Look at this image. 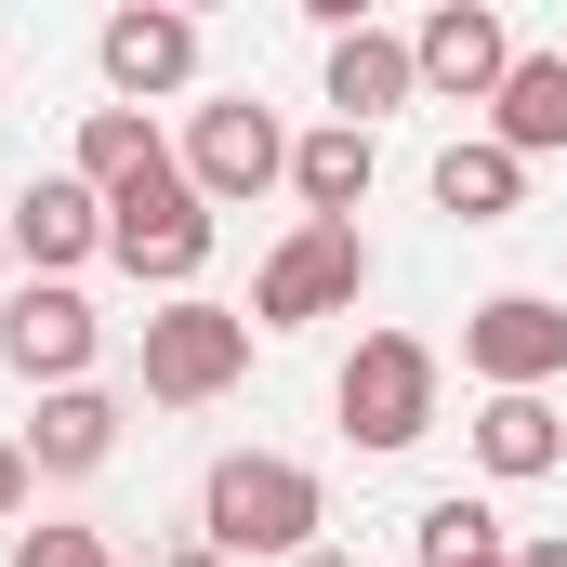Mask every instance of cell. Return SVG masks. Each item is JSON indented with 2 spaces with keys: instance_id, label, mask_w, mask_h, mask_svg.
Returning <instances> with one entry per match:
<instances>
[{
  "instance_id": "1",
  "label": "cell",
  "mask_w": 567,
  "mask_h": 567,
  "mask_svg": "<svg viewBox=\"0 0 567 567\" xmlns=\"http://www.w3.org/2000/svg\"><path fill=\"white\" fill-rule=\"evenodd\" d=\"M317 528H330V488L290 449H225L198 475V555H225V567H290V555H317Z\"/></svg>"
},
{
  "instance_id": "2",
  "label": "cell",
  "mask_w": 567,
  "mask_h": 567,
  "mask_svg": "<svg viewBox=\"0 0 567 567\" xmlns=\"http://www.w3.org/2000/svg\"><path fill=\"white\" fill-rule=\"evenodd\" d=\"M435 396H449V370H435L423 330H357V357H343V383H330V410H343V435H357L370 462L423 449V435H435Z\"/></svg>"
},
{
  "instance_id": "3",
  "label": "cell",
  "mask_w": 567,
  "mask_h": 567,
  "mask_svg": "<svg viewBox=\"0 0 567 567\" xmlns=\"http://www.w3.org/2000/svg\"><path fill=\"white\" fill-rule=\"evenodd\" d=\"M212 238H225V225H212V198L185 185V158L106 198V265H120V278H145V290H172V303L198 290V265H212Z\"/></svg>"
},
{
  "instance_id": "4",
  "label": "cell",
  "mask_w": 567,
  "mask_h": 567,
  "mask_svg": "<svg viewBox=\"0 0 567 567\" xmlns=\"http://www.w3.org/2000/svg\"><path fill=\"white\" fill-rule=\"evenodd\" d=\"M238 370H251V303H158L145 317V396L158 410H212V396H238Z\"/></svg>"
},
{
  "instance_id": "5",
  "label": "cell",
  "mask_w": 567,
  "mask_h": 567,
  "mask_svg": "<svg viewBox=\"0 0 567 567\" xmlns=\"http://www.w3.org/2000/svg\"><path fill=\"white\" fill-rule=\"evenodd\" d=\"M357 290H370V238L357 225H290L278 251H265V278H251V330H317Z\"/></svg>"
},
{
  "instance_id": "6",
  "label": "cell",
  "mask_w": 567,
  "mask_h": 567,
  "mask_svg": "<svg viewBox=\"0 0 567 567\" xmlns=\"http://www.w3.org/2000/svg\"><path fill=\"white\" fill-rule=\"evenodd\" d=\"M462 370H475L488 396L567 383V303H555V290H488V303L462 317Z\"/></svg>"
},
{
  "instance_id": "7",
  "label": "cell",
  "mask_w": 567,
  "mask_h": 567,
  "mask_svg": "<svg viewBox=\"0 0 567 567\" xmlns=\"http://www.w3.org/2000/svg\"><path fill=\"white\" fill-rule=\"evenodd\" d=\"M185 185H198L212 212H238V198L290 185V133H278V106H251V93H212V106L185 120Z\"/></svg>"
},
{
  "instance_id": "8",
  "label": "cell",
  "mask_w": 567,
  "mask_h": 567,
  "mask_svg": "<svg viewBox=\"0 0 567 567\" xmlns=\"http://www.w3.org/2000/svg\"><path fill=\"white\" fill-rule=\"evenodd\" d=\"M93 343H106V317H93L66 278H27L13 303H0V370H13V383H40V396L93 383Z\"/></svg>"
},
{
  "instance_id": "9",
  "label": "cell",
  "mask_w": 567,
  "mask_h": 567,
  "mask_svg": "<svg viewBox=\"0 0 567 567\" xmlns=\"http://www.w3.org/2000/svg\"><path fill=\"white\" fill-rule=\"evenodd\" d=\"M410 66H423V93H449V106H488L515 80V27L488 0H435L423 27H410Z\"/></svg>"
},
{
  "instance_id": "10",
  "label": "cell",
  "mask_w": 567,
  "mask_h": 567,
  "mask_svg": "<svg viewBox=\"0 0 567 567\" xmlns=\"http://www.w3.org/2000/svg\"><path fill=\"white\" fill-rule=\"evenodd\" d=\"M93 66H106V93H120V106H158V93H185V80H198V13H172V0H133V13H106Z\"/></svg>"
},
{
  "instance_id": "11",
  "label": "cell",
  "mask_w": 567,
  "mask_h": 567,
  "mask_svg": "<svg viewBox=\"0 0 567 567\" xmlns=\"http://www.w3.org/2000/svg\"><path fill=\"white\" fill-rule=\"evenodd\" d=\"M0 225H13V265H40V278H66V290H80V265L106 251V198H93L80 172H40Z\"/></svg>"
},
{
  "instance_id": "12",
  "label": "cell",
  "mask_w": 567,
  "mask_h": 567,
  "mask_svg": "<svg viewBox=\"0 0 567 567\" xmlns=\"http://www.w3.org/2000/svg\"><path fill=\"white\" fill-rule=\"evenodd\" d=\"M410 93H423V66H410L396 27H343V40H330V106H343V133H383Z\"/></svg>"
},
{
  "instance_id": "13",
  "label": "cell",
  "mask_w": 567,
  "mask_h": 567,
  "mask_svg": "<svg viewBox=\"0 0 567 567\" xmlns=\"http://www.w3.org/2000/svg\"><path fill=\"white\" fill-rule=\"evenodd\" d=\"M370 185H383V145L370 133H290V198H303V225H357L370 212Z\"/></svg>"
},
{
  "instance_id": "14",
  "label": "cell",
  "mask_w": 567,
  "mask_h": 567,
  "mask_svg": "<svg viewBox=\"0 0 567 567\" xmlns=\"http://www.w3.org/2000/svg\"><path fill=\"white\" fill-rule=\"evenodd\" d=\"M13 449H27V475H93L120 449V396L106 383H66V396H40V423L13 435Z\"/></svg>"
},
{
  "instance_id": "15",
  "label": "cell",
  "mask_w": 567,
  "mask_h": 567,
  "mask_svg": "<svg viewBox=\"0 0 567 567\" xmlns=\"http://www.w3.org/2000/svg\"><path fill=\"white\" fill-rule=\"evenodd\" d=\"M488 145H515V158L567 145V53H515V80L488 93Z\"/></svg>"
},
{
  "instance_id": "16",
  "label": "cell",
  "mask_w": 567,
  "mask_h": 567,
  "mask_svg": "<svg viewBox=\"0 0 567 567\" xmlns=\"http://www.w3.org/2000/svg\"><path fill=\"white\" fill-rule=\"evenodd\" d=\"M475 462H488L502 488L555 475V462H567V423H555V396H488V410H475Z\"/></svg>"
},
{
  "instance_id": "17",
  "label": "cell",
  "mask_w": 567,
  "mask_h": 567,
  "mask_svg": "<svg viewBox=\"0 0 567 567\" xmlns=\"http://www.w3.org/2000/svg\"><path fill=\"white\" fill-rule=\"evenodd\" d=\"M515 198H528V158H515V145H449V158H435V212H449V225H515Z\"/></svg>"
},
{
  "instance_id": "18",
  "label": "cell",
  "mask_w": 567,
  "mask_h": 567,
  "mask_svg": "<svg viewBox=\"0 0 567 567\" xmlns=\"http://www.w3.org/2000/svg\"><path fill=\"white\" fill-rule=\"evenodd\" d=\"M145 172H172L158 120H145V106H93V120H80V185L120 198V185H145Z\"/></svg>"
},
{
  "instance_id": "19",
  "label": "cell",
  "mask_w": 567,
  "mask_h": 567,
  "mask_svg": "<svg viewBox=\"0 0 567 567\" xmlns=\"http://www.w3.org/2000/svg\"><path fill=\"white\" fill-rule=\"evenodd\" d=\"M462 555H515V542H502V515H488V502H462V488H449V502H423V567H462Z\"/></svg>"
},
{
  "instance_id": "20",
  "label": "cell",
  "mask_w": 567,
  "mask_h": 567,
  "mask_svg": "<svg viewBox=\"0 0 567 567\" xmlns=\"http://www.w3.org/2000/svg\"><path fill=\"white\" fill-rule=\"evenodd\" d=\"M13 567H120L106 528H13Z\"/></svg>"
},
{
  "instance_id": "21",
  "label": "cell",
  "mask_w": 567,
  "mask_h": 567,
  "mask_svg": "<svg viewBox=\"0 0 567 567\" xmlns=\"http://www.w3.org/2000/svg\"><path fill=\"white\" fill-rule=\"evenodd\" d=\"M13 515H27V449L0 435V528H13Z\"/></svg>"
},
{
  "instance_id": "22",
  "label": "cell",
  "mask_w": 567,
  "mask_h": 567,
  "mask_svg": "<svg viewBox=\"0 0 567 567\" xmlns=\"http://www.w3.org/2000/svg\"><path fill=\"white\" fill-rule=\"evenodd\" d=\"M515 567H567V528H542V542H515Z\"/></svg>"
},
{
  "instance_id": "23",
  "label": "cell",
  "mask_w": 567,
  "mask_h": 567,
  "mask_svg": "<svg viewBox=\"0 0 567 567\" xmlns=\"http://www.w3.org/2000/svg\"><path fill=\"white\" fill-rule=\"evenodd\" d=\"M290 567H357V555H330V542H317V555H290Z\"/></svg>"
},
{
  "instance_id": "24",
  "label": "cell",
  "mask_w": 567,
  "mask_h": 567,
  "mask_svg": "<svg viewBox=\"0 0 567 567\" xmlns=\"http://www.w3.org/2000/svg\"><path fill=\"white\" fill-rule=\"evenodd\" d=\"M172 567H225V555H198V542H185V555H172Z\"/></svg>"
},
{
  "instance_id": "25",
  "label": "cell",
  "mask_w": 567,
  "mask_h": 567,
  "mask_svg": "<svg viewBox=\"0 0 567 567\" xmlns=\"http://www.w3.org/2000/svg\"><path fill=\"white\" fill-rule=\"evenodd\" d=\"M0 278H13V225H0Z\"/></svg>"
},
{
  "instance_id": "26",
  "label": "cell",
  "mask_w": 567,
  "mask_h": 567,
  "mask_svg": "<svg viewBox=\"0 0 567 567\" xmlns=\"http://www.w3.org/2000/svg\"><path fill=\"white\" fill-rule=\"evenodd\" d=\"M462 567H515V555H462Z\"/></svg>"
}]
</instances>
